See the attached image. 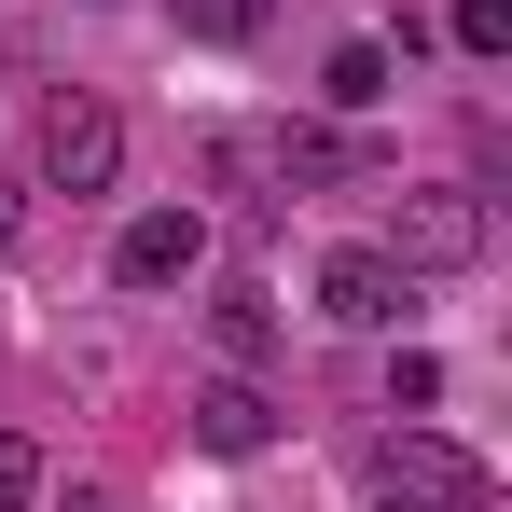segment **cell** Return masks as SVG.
I'll list each match as a JSON object with an SVG mask.
<instances>
[{"mask_svg": "<svg viewBox=\"0 0 512 512\" xmlns=\"http://www.w3.org/2000/svg\"><path fill=\"white\" fill-rule=\"evenodd\" d=\"M263 14H277V0H167V28H180V42H250Z\"/></svg>", "mask_w": 512, "mask_h": 512, "instance_id": "9", "label": "cell"}, {"mask_svg": "<svg viewBox=\"0 0 512 512\" xmlns=\"http://www.w3.org/2000/svg\"><path fill=\"white\" fill-rule=\"evenodd\" d=\"M14 222H28V194H14V180H0V250H14Z\"/></svg>", "mask_w": 512, "mask_h": 512, "instance_id": "13", "label": "cell"}, {"mask_svg": "<svg viewBox=\"0 0 512 512\" xmlns=\"http://www.w3.org/2000/svg\"><path fill=\"white\" fill-rule=\"evenodd\" d=\"M111 277H125V291H180V277H208V222H194V208H139V222L111 236Z\"/></svg>", "mask_w": 512, "mask_h": 512, "instance_id": "5", "label": "cell"}, {"mask_svg": "<svg viewBox=\"0 0 512 512\" xmlns=\"http://www.w3.org/2000/svg\"><path fill=\"white\" fill-rule=\"evenodd\" d=\"M70 512H125V499H111V485H70Z\"/></svg>", "mask_w": 512, "mask_h": 512, "instance_id": "14", "label": "cell"}, {"mask_svg": "<svg viewBox=\"0 0 512 512\" xmlns=\"http://www.w3.org/2000/svg\"><path fill=\"white\" fill-rule=\"evenodd\" d=\"M388 402H402V416H429V402H443V360H429V346H402V360H388Z\"/></svg>", "mask_w": 512, "mask_h": 512, "instance_id": "11", "label": "cell"}, {"mask_svg": "<svg viewBox=\"0 0 512 512\" xmlns=\"http://www.w3.org/2000/svg\"><path fill=\"white\" fill-rule=\"evenodd\" d=\"M194 443H208V457H263V443H277V402H263L250 374H208V388H194Z\"/></svg>", "mask_w": 512, "mask_h": 512, "instance_id": "6", "label": "cell"}, {"mask_svg": "<svg viewBox=\"0 0 512 512\" xmlns=\"http://www.w3.org/2000/svg\"><path fill=\"white\" fill-rule=\"evenodd\" d=\"M388 512H416V499H388Z\"/></svg>", "mask_w": 512, "mask_h": 512, "instance_id": "15", "label": "cell"}, {"mask_svg": "<svg viewBox=\"0 0 512 512\" xmlns=\"http://www.w3.org/2000/svg\"><path fill=\"white\" fill-rule=\"evenodd\" d=\"M402 305H416V277H402V263L374 250V236H360V250H333V263H319V319H333V333H388Z\"/></svg>", "mask_w": 512, "mask_h": 512, "instance_id": "4", "label": "cell"}, {"mask_svg": "<svg viewBox=\"0 0 512 512\" xmlns=\"http://www.w3.org/2000/svg\"><path fill=\"white\" fill-rule=\"evenodd\" d=\"M374 485L416 512H499V471L471 457V443H443V429H388L374 443Z\"/></svg>", "mask_w": 512, "mask_h": 512, "instance_id": "1", "label": "cell"}, {"mask_svg": "<svg viewBox=\"0 0 512 512\" xmlns=\"http://www.w3.org/2000/svg\"><path fill=\"white\" fill-rule=\"evenodd\" d=\"M42 180H56V194H111V180H125V111H111V97H42Z\"/></svg>", "mask_w": 512, "mask_h": 512, "instance_id": "3", "label": "cell"}, {"mask_svg": "<svg viewBox=\"0 0 512 512\" xmlns=\"http://www.w3.org/2000/svg\"><path fill=\"white\" fill-rule=\"evenodd\" d=\"M388 84H402V56H388V42H333V70H319V97H333V111H374Z\"/></svg>", "mask_w": 512, "mask_h": 512, "instance_id": "8", "label": "cell"}, {"mask_svg": "<svg viewBox=\"0 0 512 512\" xmlns=\"http://www.w3.org/2000/svg\"><path fill=\"white\" fill-rule=\"evenodd\" d=\"M374 250L402 263V277H457V263H485V194H457V180H416L402 208H388V236Z\"/></svg>", "mask_w": 512, "mask_h": 512, "instance_id": "2", "label": "cell"}, {"mask_svg": "<svg viewBox=\"0 0 512 512\" xmlns=\"http://www.w3.org/2000/svg\"><path fill=\"white\" fill-rule=\"evenodd\" d=\"M42 499V443H14V429H0V512H28Z\"/></svg>", "mask_w": 512, "mask_h": 512, "instance_id": "12", "label": "cell"}, {"mask_svg": "<svg viewBox=\"0 0 512 512\" xmlns=\"http://www.w3.org/2000/svg\"><path fill=\"white\" fill-rule=\"evenodd\" d=\"M443 42L457 56H512V0H443Z\"/></svg>", "mask_w": 512, "mask_h": 512, "instance_id": "10", "label": "cell"}, {"mask_svg": "<svg viewBox=\"0 0 512 512\" xmlns=\"http://www.w3.org/2000/svg\"><path fill=\"white\" fill-rule=\"evenodd\" d=\"M208 346H222L236 374H263V360H277V305H263V291H222V305H208Z\"/></svg>", "mask_w": 512, "mask_h": 512, "instance_id": "7", "label": "cell"}]
</instances>
